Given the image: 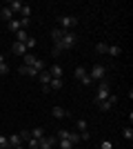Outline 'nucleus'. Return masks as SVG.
Returning a JSON list of instances; mask_svg holds the SVG:
<instances>
[{
	"label": "nucleus",
	"instance_id": "4468645a",
	"mask_svg": "<svg viewBox=\"0 0 133 149\" xmlns=\"http://www.w3.org/2000/svg\"><path fill=\"white\" fill-rule=\"evenodd\" d=\"M7 143H9V147H18V145H22V138H20V134H13L7 138Z\"/></svg>",
	"mask_w": 133,
	"mask_h": 149
},
{
	"label": "nucleus",
	"instance_id": "f257e3e1",
	"mask_svg": "<svg viewBox=\"0 0 133 149\" xmlns=\"http://www.w3.org/2000/svg\"><path fill=\"white\" fill-rule=\"evenodd\" d=\"M71 47H76V36H73L71 31H64L62 40L53 45V49H51V54H53V56H60V54H62L64 49H71Z\"/></svg>",
	"mask_w": 133,
	"mask_h": 149
},
{
	"label": "nucleus",
	"instance_id": "2eb2a0df",
	"mask_svg": "<svg viewBox=\"0 0 133 149\" xmlns=\"http://www.w3.org/2000/svg\"><path fill=\"white\" fill-rule=\"evenodd\" d=\"M49 89H51V91H58V89H62V78H51Z\"/></svg>",
	"mask_w": 133,
	"mask_h": 149
},
{
	"label": "nucleus",
	"instance_id": "4be33fe9",
	"mask_svg": "<svg viewBox=\"0 0 133 149\" xmlns=\"http://www.w3.org/2000/svg\"><path fill=\"white\" fill-rule=\"evenodd\" d=\"M16 38H18V42H27V38H29V33H27L25 29L16 31Z\"/></svg>",
	"mask_w": 133,
	"mask_h": 149
},
{
	"label": "nucleus",
	"instance_id": "2f4dec72",
	"mask_svg": "<svg viewBox=\"0 0 133 149\" xmlns=\"http://www.w3.org/2000/svg\"><path fill=\"white\" fill-rule=\"evenodd\" d=\"M29 149H38V140L36 138H29Z\"/></svg>",
	"mask_w": 133,
	"mask_h": 149
},
{
	"label": "nucleus",
	"instance_id": "f3484780",
	"mask_svg": "<svg viewBox=\"0 0 133 149\" xmlns=\"http://www.w3.org/2000/svg\"><path fill=\"white\" fill-rule=\"evenodd\" d=\"M49 74H51V78H62V67H60V65H53V67L49 69Z\"/></svg>",
	"mask_w": 133,
	"mask_h": 149
},
{
	"label": "nucleus",
	"instance_id": "423d86ee",
	"mask_svg": "<svg viewBox=\"0 0 133 149\" xmlns=\"http://www.w3.org/2000/svg\"><path fill=\"white\" fill-rule=\"evenodd\" d=\"M76 78L82 82V85H91V78H89V74H87L84 67H76Z\"/></svg>",
	"mask_w": 133,
	"mask_h": 149
},
{
	"label": "nucleus",
	"instance_id": "f03ea898",
	"mask_svg": "<svg viewBox=\"0 0 133 149\" xmlns=\"http://www.w3.org/2000/svg\"><path fill=\"white\" fill-rule=\"evenodd\" d=\"M109 96H111V87H109V80L104 78V80H100V87H98V93L93 96V102L100 105V102H104Z\"/></svg>",
	"mask_w": 133,
	"mask_h": 149
},
{
	"label": "nucleus",
	"instance_id": "393cba45",
	"mask_svg": "<svg viewBox=\"0 0 133 149\" xmlns=\"http://www.w3.org/2000/svg\"><path fill=\"white\" fill-rule=\"evenodd\" d=\"M107 47H109L107 42H98L95 45V54H107Z\"/></svg>",
	"mask_w": 133,
	"mask_h": 149
},
{
	"label": "nucleus",
	"instance_id": "bb28decb",
	"mask_svg": "<svg viewBox=\"0 0 133 149\" xmlns=\"http://www.w3.org/2000/svg\"><path fill=\"white\" fill-rule=\"evenodd\" d=\"M60 149H73V143H69V140H60Z\"/></svg>",
	"mask_w": 133,
	"mask_h": 149
},
{
	"label": "nucleus",
	"instance_id": "ddd939ff",
	"mask_svg": "<svg viewBox=\"0 0 133 149\" xmlns=\"http://www.w3.org/2000/svg\"><path fill=\"white\" fill-rule=\"evenodd\" d=\"M107 54H109V56H113V58H118L122 54V47H118V45H109V47H107Z\"/></svg>",
	"mask_w": 133,
	"mask_h": 149
},
{
	"label": "nucleus",
	"instance_id": "473e14b6",
	"mask_svg": "<svg viewBox=\"0 0 133 149\" xmlns=\"http://www.w3.org/2000/svg\"><path fill=\"white\" fill-rule=\"evenodd\" d=\"M2 147H9V143H7V136H0V149Z\"/></svg>",
	"mask_w": 133,
	"mask_h": 149
},
{
	"label": "nucleus",
	"instance_id": "a211bd4d",
	"mask_svg": "<svg viewBox=\"0 0 133 149\" xmlns=\"http://www.w3.org/2000/svg\"><path fill=\"white\" fill-rule=\"evenodd\" d=\"M29 131H31V138H36V140L44 138V129L42 127H36V129H29Z\"/></svg>",
	"mask_w": 133,
	"mask_h": 149
},
{
	"label": "nucleus",
	"instance_id": "0eeeda50",
	"mask_svg": "<svg viewBox=\"0 0 133 149\" xmlns=\"http://www.w3.org/2000/svg\"><path fill=\"white\" fill-rule=\"evenodd\" d=\"M115 102H118V96H109V98L104 100V102H100L98 107H100V111H109V109H111Z\"/></svg>",
	"mask_w": 133,
	"mask_h": 149
},
{
	"label": "nucleus",
	"instance_id": "b1692460",
	"mask_svg": "<svg viewBox=\"0 0 133 149\" xmlns=\"http://www.w3.org/2000/svg\"><path fill=\"white\" fill-rule=\"evenodd\" d=\"M20 13H22V18H31V7H29V5H22Z\"/></svg>",
	"mask_w": 133,
	"mask_h": 149
},
{
	"label": "nucleus",
	"instance_id": "6e6552de",
	"mask_svg": "<svg viewBox=\"0 0 133 149\" xmlns=\"http://www.w3.org/2000/svg\"><path fill=\"white\" fill-rule=\"evenodd\" d=\"M11 51L16 54V56H25V54H27L29 49L25 47V42H18V40H16V42L11 45Z\"/></svg>",
	"mask_w": 133,
	"mask_h": 149
},
{
	"label": "nucleus",
	"instance_id": "6ab92c4d",
	"mask_svg": "<svg viewBox=\"0 0 133 149\" xmlns=\"http://www.w3.org/2000/svg\"><path fill=\"white\" fill-rule=\"evenodd\" d=\"M0 16H2V20H5V22H11V20H13V13L9 11L7 7H2V11H0Z\"/></svg>",
	"mask_w": 133,
	"mask_h": 149
},
{
	"label": "nucleus",
	"instance_id": "a878e982",
	"mask_svg": "<svg viewBox=\"0 0 133 149\" xmlns=\"http://www.w3.org/2000/svg\"><path fill=\"white\" fill-rule=\"evenodd\" d=\"M36 45H38V40H36V38H31V36H29V38H27V42H25V47H27V49H33Z\"/></svg>",
	"mask_w": 133,
	"mask_h": 149
},
{
	"label": "nucleus",
	"instance_id": "412c9836",
	"mask_svg": "<svg viewBox=\"0 0 133 149\" xmlns=\"http://www.w3.org/2000/svg\"><path fill=\"white\" fill-rule=\"evenodd\" d=\"M7 27H9V31H20L22 27H20V20L18 18H13L11 22H7Z\"/></svg>",
	"mask_w": 133,
	"mask_h": 149
},
{
	"label": "nucleus",
	"instance_id": "9b49d317",
	"mask_svg": "<svg viewBox=\"0 0 133 149\" xmlns=\"http://www.w3.org/2000/svg\"><path fill=\"white\" fill-rule=\"evenodd\" d=\"M20 76H31V78H36V76H38V71H36V69L33 67H25V65H20Z\"/></svg>",
	"mask_w": 133,
	"mask_h": 149
},
{
	"label": "nucleus",
	"instance_id": "20e7f679",
	"mask_svg": "<svg viewBox=\"0 0 133 149\" xmlns=\"http://www.w3.org/2000/svg\"><path fill=\"white\" fill-rule=\"evenodd\" d=\"M58 25H60L62 31H69L73 25H78V20H76V16H62V18L58 20Z\"/></svg>",
	"mask_w": 133,
	"mask_h": 149
},
{
	"label": "nucleus",
	"instance_id": "c9c22d12",
	"mask_svg": "<svg viewBox=\"0 0 133 149\" xmlns=\"http://www.w3.org/2000/svg\"><path fill=\"white\" fill-rule=\"evenodd\" d=\"M0 62H5V58H2V54H0Z\"/></svg>",
	"mask_w": 133,
	"mask_h": 149
},
{
	"label": "nucleus",
	"instance_id": "cd10ccee",
	"mask_svg": "<svg viewBox=\"0 0 133 149\" xmlns=\"http://www.w3.org/2000/svg\"><path fill=\"white\" fill-rule=\"evenodd\" d=\"M78 129H80V134H82V131H87V120H78Z\"/></svg>",
	"mask_w": 133,
	"mask_h": 149
},
{
	"label": "nucleus",
	"instance_id": "1a4fd4ad",
	"mask_svg": "<svg viewBox=\"0 0 133 149\" xmlns=\"http://www.w3.org/2000/svg\"><path fill=\"white\" fill-rule=\"evenodd\" d=\"M5 7H7L11 13H20V9H22V2H18V0H11V2H7Z\"/></svg>",
	"mask_w": 133,
	"mask_h": 149
},
{
	"label": "nucleus",
	"instance_id": "c756f323",
	"mask_svg": "<svg viewBox=\"0 0 133 149\" xmlns=\"http://www.w3.org/2000/svg\"><path fill=\"white\" fill-rule=\"evenodd\" d=\"M29 25H31V18H20V27L22 29H27Z\"/></svg>",
	"mask_w": 133,
	"mask_h": 149
},
{
	"label": "nucleus",
	"instance_id": "7c9ffc66",
	"mask_svg": "<svg viewBox=\"0 0 133 149\" xmlns=\"http://www.w3.org/2000/svg\"><path fill=\"white\" fill-rule=\"evenodd\" d=\"M20 138H22V140H29V138H31V131L27 129V131H20Z\"/></svg>",
	"mask_w": 133,
	"mask_h": 149
},
{
	"label": "nucleus",
	"instance_id": "5701e85b",
	"mask_svg": "<svg viewBox=\"0 0 133 149\" xmlns=\"http://www.w3.org/2000/svg\"><path fill=\"white\" fill-rule=\"evenodd\" d=\"M122 136H124V140L131 143V140H133V129H131V127H124V129H122Z\"/></svg>",
	"mask_w": 133,
	"mask_h": 149
},
{
	"label": "nucleus",
	"instance_id": "7ed1b4c3",
	"mask_svg": "<svg viewBox=\"0 0 133 149\" xmlns=\"http://www.w3.org/2000/svg\"><path fill=\"white\" fill-rule=\"evenodd\" d=\"M104 76H107V69H104V65H93V69H91L89 78H91V80H104Z\"/></svg>",
	"mask_w": 133,
	"mask_h": 149
},
{
	"label": "nucleus",
	"instance_id": "f8f14e48",
	"mask_svg": "<svg viewBox=\"0 0 133 149\" xmlns=\"http://www.w3.org/2000/svg\"><path fill=\"white\" fill-rule=\"evenodd\" d=\"M51 113H53V118H67V116H69V111H67V109H62V107H53V109H51Z\"/></svg>",
	"mask_w": 133,
	"mask_h": 149
},
{
	"label": "nucleus",
	"instance_id": "e433bc0d",
	"mask_svg": "<svg viewBox=\"0 0 133 149\" xmlns=\"http://www.w3.org/2000/svg\"><path fill=\"white\" fill-rule=\"evenodd\" d=\"M2 149H11V147H2Z\"/></svg>",
	"mask_w": 133,
	"mask_h": 149
},
{
	"label": "nucleus",
	"instance_id": "aec40b11",
	"mask_svg": "<svg viewBox=\"0 0 133 149\" xmlns=\"http://www.w3.org/2000/svg\"><path fill=\"white\" fill-rule=\"evenodd\" d=\"M40 82H42V85H49V82H51V74H49V71H47V69H44V71H40Z\"/></svg>",
	"mask_w": 133,
	"mask_h": 149
},
{
	"label": "nucleus",
	"instance_id": "c85d7f7f",
	"mask_svg": "<svg viewBox=\"0 0 133 149\" xmlns=\"http://www.w3.org/2000/svg\"><path fill=\"white\" fill-rule=\"evenodd\" d=\"M9 74V67H7V62H0V76H7Z\"/></svg>",
	"mask_w": 133,
	"mask_h": 149
},
{
	"label": "nucleus",
	"instance_id": "72a5a7b5",
	"mask_svg": "<svg viewBox=\"0 0 133 149\" xmlns=\"http://www.w3.org/2000/svg\"><path fill=\"white\" fill-rule=\"evenodd\" d=\"M100 149H113V145L109 143V140H104V143H102V145H100Z\"/></svg>",
	"mask_w": 133,
	"mask_h": 149
},
{
	"label": "nucleus",
	"instance_id": "dca6fc26",
	"mask_svg": "<svg viewBox=\"0 0 133 149\" xmlns=\"http://www.w3.org/2000/svg\"><path fill=\"white\" fill-rule=\"evenodd\" d=\"M62 36H64V31L60 29V27H56V29L51 31V38H53V42H60V40H62Z\"/></svg>",
	"mask_w": 133,
	"mask_h": 149
},
{
	"label": "nucleus",
	"instance_id": "f704fd0d",
	"mask_svg": "<svg viewBox=\"0 0 133 149\" xmlns=\"http://www.w3.org/2000/svg\"><path fill=\"white\" fill-rule=\"evenodd\" d=\"M11 149H25V147H22V145H18V147H11Z\"/></svg>",
	"mask_w": 133,
	"mask_h": 149
},
{
	"label": "nucleus",
	"instance_id": "9d476101",
	"mask_svg": "<svg viewBox=\"0 0 133 149\" xmlns=\"http://www.w3.org/2000/svg\"><path fill=\"white\" fill-rule=\"evenodd\" d=\"M36 60H38V58L33 56V54H29V51L22 56V65H25V67H33V65H36Z\"/></svg>",
	"mask_w": 133,
	"mask_h": 149
},
{
	"label": "nucleus",
	"instance_id": "39448f33",
	"mask_svg": "<svg viewBox=\"0 0 133 149\" xmlns=\"http://www.w3.org/2000/svg\"><path fill=\"white\" fill-rule=\"evenodd\" d=\"M58 140L53 136H44V138H40L38 140V149H53V145H56Z\"/></svg>",
	"mask_w": 133,
	"mask_h": 149
}]
</instances>
